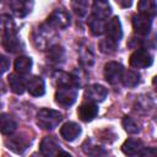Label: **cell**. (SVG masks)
<instances>
[{
  "instance_id": "cell-1",
  "label": "cell",
  "mask_w": 157,
  "mask_h": 157,
  "mask_svg": "<svg viewBox=\"0 0 157 157\" xmlns=\"http://www.w3.org/2000/svg\"><path fill=\"white\" fill-rule=\"evenodd\" d=\"M55 39H56L55 29L50 27L48 23L38 26L32 32V42L38 50H45L50 48Z\"/></svg>"
},
{
  "instance_id": "cell-2",
  "label": "cell",
  "mask_w": 157,
  "mask_h": 157,
  "mask_svg": "<svg viewBox=\"0 0 157 157\" xmlns=\"http://www.w3.org/2000/svg\"><path fill=\"white\" fill-rule=\"evenodd\" d=\"M63 120V114L59 110L43 108L37 113V124L44 130H53Z\"/></svg>"
},
{
  "instance_id": "cell-3",
  "label": "cell",
  "mask_w": 157,
  "mask_h": 157,
  "mask_svg": "<svg viewBox=\"0 0 157 157\" xmlns=\"http://www.w3.org/2000/svg\"><path fill=\"white\" fill-rule=\"evenodd\" d=\"M54 98H55L56 104L61 107H70L76 102V98H77L76 88H74V86L58 87Z\"/></svg>"
},
{
  "instance_id": "cell-4",
  "label": "cell",
  "mask_w": 157,
  "mask_h": 157,
  "mask_svg": "<svg viewBox=\"0 0 157 157\" xmlns=\"http://www.w3.org/2000/svg\"><path fill=\"white\" fill-rule=\"evenodd\" d=\"M123 72H124L123 65L117 61H108L103 69V76L105 78V81L110 85L119 83L121 81Z\"/></svg>"
},
{
  "instance_id": "cell-5",
  "label": "cell",
  "mask_w": 157,
  "mask_h": 157,
  "mask_svg": "<svg viewBox=\"0 0 157 157\" xmlns=\"http://www.w3.org/2000/svg\"><path fill=\"white\" fill-rule=\"evenodd\" d=\"M39 150H40V153H42L43 156H48V157L58 156V155H66V156H70L69 152L61 150L60 144H59L53 136H45V137L40 141Z\"/></svg>"
},
{
  "instance_id": "cell-6",
  "label": "cell",
  "mask_w": 157,
  "mask_h": 157,
  "mask_svg": "<svg viewBox=\"0 0 157 157\" xmlns=\"http://www.w3.org/2000/svg\"><path fill=\"white\" fill-rule=\"evenodd\" d=\"M47 23L55 29H65L70 26V15L63 9H55L48 16Z\"/></svg>"
},
{
  "instance_id": "cell-7",
  "label": "cell",
  "mask_w": 157,
  "mask_h": 157,
  "mask_svg": "<svg viewBox=\"0 0 157 157\" xmlns=\"http://www.w3.org/2000/svg\"><path fill=\"white\" fill-rule=\"evenodd\" d=\"M152 55L144 48H139L136 49L131 55H130V60L129 64L131 67L134 69H145L152 65Z\"/></svg>"
},
{
  "instance_id": "cell-8",
  "label": "cell",
  "mask_w": 157,
  "mask_h": 157,
  "mask_svg": "<svg viewBox=\"0 0 157 157\" xmlns=\"http://www.w3.org/2000/svg\"><path fill=\"white\" fill-rule=\"evenodd\" d=\"M131 23H132V28L135 31V33L140 34V36H146L150 33L151 28H152V18L145 15H134L131 17Z\"/></svg>"
},
{
  "instance_id": "cell-9",
  "label": "cell",
  "mask_w": 157,
  "mask_h": 157,
  "mask_svg": "<svg viewBox=\"0 0 157 157\" xmlns=\"http://www.w3.org/2000/svg\"><path fill=\"white\" fill-rule=\"evenodd\" d=\"M7 6L17 17L27 16L33 7V0H6Z\"/></svg>"
},
{
  "instance_id": "cell-10",
  "label": "cell",
  "mask_w": 157,
  "mask_h": 157,
  "mask_svg": "<svg viewBox=\"0 0 157 157\" xmlns=\"http://www.w3.org/2000/svg\"><path fill=\"white\" fill-rule=\"evenodd\" d=\"M107 94H108L107 88L104 86H102V85H98V83L87 86L86 90H85V98H86V101L94 102V103L103 102L105 99Z\"/></svg>"
},
{
  "instance_id": "cell-11",
  "label": "cell",
  "mask_w": 157,
  "mask_h": 157,
  "mask_svg": "<svg viewBox=\"0 0 157 157\" xmlns=\"http://www.w3.org/2000/svg\"><path fill=\"white\" fill-rule=\"evenodd\" d=\"M104 33L107 34L108 38H110V39H113V40L119 43V40L123 37V29H121V25H120V21H119L118 16H114L108 22H105Z\"/></svg>"
},
{
  "instance_id": "cell-12",
  "label": "cell",
  "mask_w": 157,
  "mask_h": 157,
  "mask_svg": "<svg viewBox=\"0 0 157 157\" xmlns=\"http://www.w3.org/2000/svg\"><path fill=\"white\" fill-rule=\"evenodd\" d=\"M26 88L29 94L34 97L43 96L45 92V83L40 76H31L26 80Z\"/></svg>"
},
{
  "instance_id": "cell-13",
  "label": "cell",
  "mask_w": 157,
  "mask_h": 157,
  "mask_svg": "<svg viewBox=\"0 0 157 157\" xmlns=\"http://www.w3.org/2000/svg\"><path fill=\"white\" fill-rule=\"evenodd\" d=\"M97 113H98V107H97V104H96L94 102H90V101L82 103V104L78 107V109H77V115H78V118H80L82 121H86V123L93 120V119L96 118Z\"/></svg>"
},
{
  "instance_id": "cell-14",
  "label": "cell",
  "mask_w": 157,
  "mask_h": 157,
  "mask_svg": "<svg viewBox=\"0 0 157 157\" xmlns=\"http://www.w3.org/2000/svg\"><path fill=\"white\" fill-rule=\"evenodd\" d=\"M144 150H145L144 142L139 139H128L121 146L123 153L128 156H139V155L142 156Z\"/></svg>"
},
{
  "instance_id": "cell-15",
  "label": "cell",
  "mask_w": 157,
  "mask_h": 157,
  "mask_svg": "<svg viewBox=\"0 0 157 157\" xmlns=\"http://www.w3.org/2000/svg\"><path fill=\"white\" fill-rule=\"evenodd\" d=\"M81 134V126L74 121H67L60 128V135L66 141H74Z\"/></svg>"
},
{
  "instance_id": "cell-16",
  "label": "cell",
  "mask_w": 157,
  "mask_h": 157,
  "mask_svg": "<svg viewBox=\"0 0 157 157\" xmlns=\"http://www.w3.org/2000/svg\"><path fill=\"white\" fill-rule=\"evenodd\" d=\"M112 13V7L107 0H96L92 6V15L101 18V20H107Z\"/></svg>"
},
{
  "instance_id": "cell-17",
  "label": "cell",
  "mask_w": 157,
  "mask_h": 157,
  "mask_svg": "<svg viewBox=\"0 0 157 157\" xmlns=\"http://www.w3.org/2000/svg\"><path fill=\"white\" fill-rule=\"evenodd\" d=\"M7 81H9V86L11 88V91L16 94H22L25 92L26 88V80L17 72H12L7 76Z\"/></svg>"
},
{
  "instance_id": "cell-18",
  "label": "cell",
  "mask_w": 157,
  "mask_h": 157,
  "mask_svg": "<svg viewBox=\"0 0 157 157\" xmlns=\"http://www.w3.org/2000/svg\"><path fill=\"white\" fill-rule=\"evenodd\" d=\"M1 44H2L4 49L9 53H17L21 50V42L17 37V33L4 36L1 39Z\"/></svg>"
},
{
  "instance_id": "cell-19",
  "label": "cell",
  "mask_w": 157,
  "mask_h": 157,
  "mask_svg": "<svg viewBox=\"0 0 157 157\" xmlns=\"http://www.w3.org/2000/svg\"><path fill=\"white\" fill-rule=\"evenodd\" d=\"M16 25L11 16L9 15H0V34L9 36V34H16Z\"/></svg>"
},
{
  "instance_id": "cell-20",
  "label": "cell",
  "mask_w": 157,
  "mask_h": 157,
  "mask_svg": "<svg viewBox=\"0 0 157 157\" xmlns=\"http://www.w3.org/2000/svg\"><path fill=\"white\" fill-rule=\"evenodd\" d=\"M17 128L15 119L10 114L0 115V132L4 135H11Z\"/></svg>"
},
{
  "instance_id": "cell-21",
  "label": "cell",
  "mask_w": 157,
  "mask_h": 157,
  "mask_svg": "<svg viewBox=\"0 0 157 157\" xmlns=\"http://www.w3.org/2000/svg\"><path fill=\"white\" fill-rule=\"evenodd\" d=\"M87 25H88V28L93 36H102L105 31V21L101 20L93 15H91L88 17Z\"/></svg>"
},
{
  "instance_id": "cell-22",
  "label": "cell",
  "mask_w": 157,
  "mask_h": 157,
  "mask_svg": "<svg viewBox=\"0 0 157 157\" xmlns=\"http://www.w3.org/2000/svg\"><path fill=\"white\" fill-rule=\"evenodd\" d=\"M137 10L141 15H145V16H148L152 18L157 12L156 0H139Z\"/></svg>"
},
{
  "instance_id": "cell-23",
  "label": "cell",
  "mask_w": 157,
  "mask_h": 157,
  "mask_svg": "<svg viewBox=\"0 0 157 157\" xmlns=\"http://www.w3.org/2000/svg\"><path fill=\"white\" fill-rule=\"evenodd\" d=\"M78 56H80V64L83 67H90L94 63V55H93L92 50L87 45H82V44L80 45Z\"/></svg>"
},
{
  "instance_id": "cell-24",
  "label": "cell",
  "mask_w": 157,
  "mask_h": 157,
  "mask_svg": "<svg viewBox=\"0 0 157 157\" xmlns=\"http://www.w3.org/2000/svg\"><path fill=\"white\" fill-rule=\"evenodd\" d=\"M52 78H53V83H54V86H56V87H63V86H74L71 75H69V74H67V72H65V71L56 70V71L53 74Z\"/></svg>"
},
{
  "instance_id": "cell-25",
  "label": "cell",
  "mask_w": 157,
  "mask_h": 157,
  "mask_svg": "<svg viewBox=\"0 0 157 157\" xmlns=\"http://www.w3.org/2000/svg\"><path fill=\"white\" fill-rule=\"evenodd\" d=\"M121 81L125 87L132 88V87H136L141 82V75L135 70H128V71L123 72Z\"/></svg>"
},
{
  "instance_id": "cell-26",
  "label": "cell",
  "mask_w": 157,
  "mask_h": 157,
  "mask_svg": "<svg viewBox=\"0 0 157 157\" xmlns=\"http://www.w3.org/2000/svg\"><path fill=\"white\" fill-rule=\"evenodd\" d=\"M15 71L20 75H27L32 67V59L28 56H18L15 60Z\"/></svg>"
},
{
  "instance_id": "cell-27",
  "label": "cell",
  "mask_w": 157,
  "mask_h": 157,
  "mask_svg": "<svg viewBox=\"0 0 157 157\" xmlns=\"http://www.w3.org/2000/svg\"><path fill=\"white\" fill-rule=\"evenodd\" d=\"M48 60L53 64H59L64 61V56H65V52L64 48L56 44H53L50 48H48Z\"/></svg>"
},
{
  "instance_id": "cell-28",
  "label": "cell",
  "mask_w": 157,
  "mask_h": 157,
  "mask_svg": "<svg viewBox=\"0 0 157 157\" xmlns=\"http://www.w3.org/2000/svg\"><path fill=\"white\" fill-rule=\"evenodd\" d=\"M82 150L86 155H90V156H101V155H107V151L101 147V146H97L94 144H92L91 140H86L83 144H82Z\"/></svg>"
},
{
  "instance_id": "cell-29",
  "label": "cell",
  "mask_w": 157,
  "mask_h": 157,
  "mask_svg": "<svg viewBox=\"0 0 157 157\" xmlns=\"http://www.w3.org/2000/svg\"><path fill=\"white\" fill-rule=\"evenodd\" d=\"M98 47H99V50H101L102 53H104V54H113V53L117 50L118 42H115V40L110 39V38L105 37V38H103V39L99 42Z\"/></svg>"
},
{
  "instance_id": "cell-30",
  "label": "cell",
  "mask_w": 157,
  "mask_h": 157,
  "mask_svg": "<svg viewBox=\"0 0 157 157\" xmlns=\"http://www.w3.org/2000/svg\"><path fill=\"white\" fill-rule=\"evenodd\" d=\"M71 9L77 16L82 17L88 11V0H71Z\"/></svg>"
},
{
  "instance_id": "cell-31",
  "label": "cell",
  "mask_w": 157,
  "mask_h": 157,
  "mask_svg": "<svg viewBox=\"0 0 157 157\" xmlns=\"http://www.w3.org/2000/svg\"><path fill=\"white\" fill-rule=\"evenodd\" d=\"M121 125L124 128V130L128 132V134H137L139 132V125L135 123V120L128 115H125L123 119H121Z\"/></svg>"
},
{
  "instance_id": "cell-32",
  "label": "cell",
  "mask_w": 157,
  "mask_h": 157,
  "mask_svg": "<svg viewBox=\"0 0 157 157\" xmlns=\"http://www.w3.org/2000/svg\"><path fill=\"white\" fill-rule=\"evenodd\" d=\"M6 144H9V148H11L12 151H15L16 153H22L26 150V144L22 142V140H20V136L12 137L10 142L6 141Z\"/></svg>"
},
{
  "instance_id": "cell-33",
  "label": "cell",
  "mask_w": 157,
  "mask_h": 157,
  "mask_svg": "<svg viewBox=\"0 0 157 157\" xmlns=\"http://www.w3.org/2000/svg\"><path fill=\"white\" fill-rule=\"evenodd\" d=\"M10 67V60L0 53V74H4Z\"/></svg>"
},
{
  "instance_id": "cell-34",
  "label": "cell",
  "mask_w": 157,
  "mask_h": 157,
  "mask_svg": "<svg viewBox=\"0 0 157 157\" xmlns=\"http://www.w3.org/2000/svg\"><path fill=\"white\" fill-rule=\"evenodd\" d=\"M115 2L120 6V7H130L132 4V0H115Z\"/></svg>"
}]
</instances>
